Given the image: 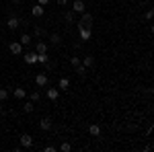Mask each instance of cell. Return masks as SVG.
I'll use <instances>...</instances> for the list:
<instances>
[{"instance_id":"cell-1","label":"cell","mask_w":154,"mask_h":152,"mask_svg":"<svg viewBox=\"0 0 154 152\" xmlns=\"http://www.w3.org/2000/svg\"><path fill=\"white\" fill-rule=\"evenodd\" d=\"M76 27H93V12L84 11L82 14H80V21L76 23Z\"/></svg>"},{"instance_id":"cell-2","label":"cell","mask_w":154,"mask_h":152,"mask_svg":"<svg viewBox=\"0 0 154 152\" xmlns=\"http://www.w3.org/2000/svg\"><path fill=\"white\" fill-rule=\"evenodd\" d=\"M84 11H86L84 0H74V2H72V12H74V14H82Z\"/></svg>"},{"instance_id":"cell-3","label":"cell","mask_w":154,"mask_h":152,"mask_svg":"<svg viewBox=\"0 0 154 152\" xmlns=\"http://www.w3.org/2000/svg\"><path fill=\"white\" fill-rule=\"evenodd\" d=\"M78 31H80L78 35H80L82 41H88V39L93 37V27H78Z\"/></svg>"},{"instance_id":"cell-4","label":"cell","mask_w":154,"mask_h":152,"mask_svg":"<svg viewBox=\"0 0 154 152\" xmlns=\"http://www.w3.org/2000/svg\"><path fill=\"white\" fill-rule=\"evenodd\" d=\"M8 49H11L12 56H21V54H23V45H21L19 41H11V43H8Z\"/></svg>"},{"instance_id":"cell-5","label":"cell","mask_w":154,"mask_h":152,"mask_svg":"<svg viewBox=\"0 0 154 152\" xmlns=\"http://www.w3.org/2000/svg\"><path fill=\"white\" fill-rule=\"evenodd\" d=\"M6 27H8L11 31L19 29V27H21V19H19V17H8V21H6Z\"/></svg>"},{"instance_id":"cell-6","label":"cell","mask_w":154,"mask_h":152,"mask_svg":"<svg viewBox=\"0 0 154 152\" xmlns=\"http://www.w3.org/2000/svg\"><path fill=\"white\" fill-rule=\"evenodd\" d=\"M48 74H45V72H39V74H37L35 76V84L37 86H48Z\"/></svg>"},{"instance_id":"cell-7","label":"cell","mask_w":154,"mask_h":152,"mask_svg":"<svg viewBox=\"0 0 154 152\" xmlns=\"http://www.w3.org/2000/svg\"><path fill=\"white\" fill-rule=\"evenodd\" d=\"M31 146H33V136L23 134L21 136V148H31Z\"/></svg>"},{"instance_id":"cell-8","label":"cell","mask_w":154,"mask_h":152,"mask_svg":"<svg viewBox=\"0 0 154 152\" xmlns=\"http://www.w3.org/2000/svg\"><path fill=\"white\" fill-rule=\"evenodd\" d=\"M51 126H54V123H51V119H49V117H43V119L39 121V129H41V132H49Z\"/></svg>"},{"instance_id":"cell-9","label":"cell","mask_w":154,"mask_h":152,"mask_svg":"<svg viewBox=\"0 0 154 152\" xmlns=\"http://www.w3.org/2000/svg\"><path fill=\"white\" fill-rule=\"evenodd\" d=\"M48 49H49L48 41H37V43H35V51H37V54H45Z\"/></svg>"},{"instance_id":"cell-10","label":"cell","mask_w":154,"mask_h":152,"mask_svg":"<svg viewBox=\"0 0 154 152\" xmlns=\"http://www.w3.org/2000/svg\"><path fill=\"white\" fill-rule=\"evenodd\" d=\"M25 62L29 64V66H33V64H37V51H29L27 56H23Z\"/></svg>"},{"instance_id":"cell-11","label":"cell","mask_w":154,"mask_h":152,"mask_svg":"<svg viewBox=\"0 0 154 152\" xmlns=\"http://www.w3.org/2000/svg\"><path fill=\"white\" fill-rule=\"evenodd\" d=\"M43 12H45V6H41V4H35V6L31 8V14H33V17H43Z\"/></svg>"},{"instance_id":"cell-12","label":"cell","mask_w":154,"mask_h":152,"mask_svg":"<svg viewBox=\"0 0 154 152\" xmlns=\"http://www.w3.org/2000/svg\"><path fill=\"white\" fill-rule=\"evenodd\" d=\"M12 95H14V99H25V97H27V91H25L23 86H17V88L12 91Z\"/></svg>"},{"instance_id":"cell-13","label":"cell","mask_w":154,"mask_h":152,"mask_svg":"<svg viewBox=\"0 0 154 152\" xmlns=\"http://www.w3.org/2000/svg\"><path fill=\"white\" fill-rule=\"evenodd\" d=\"M58 88L60 91H68V88H70V80H68V78H60Z\"/></svg>"},{"instance_id":"cell-14","label":"cell","mask_w":154,"mask_h":152,"mask_svg":"<svg viewBox=\"0 0 154 152\" xmlns=\"http://www.w3.org/2000/svg\"><path fill=\"white\" fill-rule=\"evenodd\" d=\"M31 39H33V37L29 35V33H23V35L19 37V43H21V45H29V43H31Z\"/></svg>"},{"instance_id":"cell-15","label":"cell","mask_w":154,"mask_h":152,"mask_svg":"<svg viewBox=\"0 0 154 152\" xmlns=\"http://www.w3.org/2000/svg\"><path fill=\"white\" fill-rule=\"evenodd\" d=\"M88 134H91V136H95V138H99V136H101V128H99L97 123H93V126L88 128Z\"/></svg>"},{"instance_id":"cell-16","label":"cell","mask_w":154,"mask_h":152,"mask_svg":"<svg viewBox=\"0 0 154 152\" xmlns=\"http://www.w3.org/2000/svg\"><path fill=\"white\" fill-rule=\"evenodd\" d=\"M58 97H60V91H58V88H48V99H49V101H56Z\"/></svg>"},{"instance_id":"cell-17","label":"cell","mask_w":154,"mask_h":152,"mask_svg":"<svg viewBox=\"0 0 154 152\" xmlns=\"http://www.w3.org/2000/svg\"><path fill=\"white\" fill-rule=\"evenodd\" d=\"M80 62H82L84 68H91V66H95V58H93V56H86V58L80 60Z\"/></svg>"},{"instance_id":"cell-18","label":"cell","mask_w":154,"mask_h":152,"mask_svg":"<svg viewBox=\"0 0 154 152\" xmlns=\"http://www.w3.org/2000/svg\"><path fill=\"white\" fill-rule=\"evenodd\" d=\"M8 97H11V91L8 88H0V103H4Z\"/></svg>"},{"instance_id":"cell-19","label":"cell","mask_w":154,"mask_h":152,"mask_svg":"<svg viewBox=\"0 0 154 152\" xmlns=\"http://www.w3.org/2000/svg\"><path fill=\"white\" fill-rule=\"evenodd\" d=\"M60 41H62V39H60L58 33H51V35H49V43H51V45H60Z\"/></svg>"},{"instance_id":"cell-20","label":"cell","mask_w":154,"mask_h":152,"mask_svg":"<svg viewBox=\"0 0 154 152\" xmlns=\"http://www.w3.org/2000/svg\"><path fill=\"white\" fill-rule=\"evenodd\" d=\"M37 62H41V64H48V62H49L48 51H45V54H37Z\"/></svg>"},{"instance_id":"cell-21","label":"cell","mask_w":154,"mask_h":152,"mask_svg":"<svg viewBox=\"0 0 154 152\" xmlns=\"http://www.w3.org/2000/svg\"><path fill=\"white\" fill-rule=\"evenodd\" d=\"M33 109H35L33 101H31V103H25V105H23V111H25V113H33Z\"/></svg>"},{"instance_id":"cell-22","label":"cell","mask_w":154,"mask_h":152,"mask_svg":"<svg viewBox=\"0 0 154 152\" xmlns=\"http://www.w3.org/2000/svg\"><path fill=\"white\" fill-rule=\"evenodd\" d=\"M60 150H62V152H70L72 146L68 144V142H62V144H60Z\"/></svg>"},{"instance_id":"cell-23","label":"cell","mask_w":154,"mask_h":152,"mask_svg":"<svg viewBox=\"0 0 154 152\" xmlns=\"http://www.w3.org/2000/svg\"><path fill=\"white\" fill-rule=\"evenodd\" d=\"M70 64L74 66V68H76L78 64H82V62H80V56H72V58H70Z\"/></svg>"},{"instance_id":"cell-24","label":"cell","mask_w":154,"mask_h":152,"mask_svg":"<svg viewBox=\"0 0 154 152\" xmlns=\"http://www.w3.org/2000/svg\"><path fill=\"white\" fill-rule=\"evenodd\" d=\"M33 35H35V37H41V35H43V37H45V31H43L41 27H35V29H33Z\"/></svg>"},{"instance_id":"cell-25","label":"cell","mask_w":154,"mask_h":152,"mask_svg":"<svg viewBox=\"0 0 154 152\" xmlns=\"http://www.w3.org/2000/svg\"><path fill=\"white\" fill-rule=\"evenodd\" d=\"M39 99H41V93H39V91H35V93H31V101H33V103H37Z\"/></svg>"},{"instance_id":"cell-26","label":"cell","mask_w":154,"mask_h":152,"mask_svg":"<svg viewBox=\"0 0 154 152\" xmlns=\"http://www.w3.org/2000/svg\"><path fill=\"white\" fill-rule=\"evenodd\" d=\"M76 72H78V74L82 76V74H86V68H84L82 64H78V66H76Z\"/></svg>"},{"instance_id":"cell-27","label":"cell","mask_w":154,"mask_h":152,"mask_svg":"<svg viewBox=\"0 0 154 152\" xmlns=\"http://www.w3.org/2000/svg\"><path fill=\"white\" fill-rule=\"evenodd\" d=\"M66 21H68V23H74V12H66Z\"/></svg>"},{"instance_id":"cell-28","label":"cell","mask_w":154,"mask_h":152,"mask_svg":"<svg viewBox=\"0 0 154 152\" xmlns=\"http://www.w3.org/2000/svg\"><path fill=\"white\" fill-rule=\"evenodd\" d=\"M56 150H58L56 146H45V148H43V152H56Z\"/></svg>"},{"instance_id":"cell-29","label":"cell","mask_w":154,"mask_h":152,"mask_svg":"<svg viewBox=\"0 0 154 152\" xmlns=\"http://www.w3.org/2000/svg\"><path fill=\"white\" fill-rule=\"evenodd\" d=\"M37 4H41V6H48L49 0H37Z\"/></svg>"},{"instance_id":"cell-30","label":"cell","mask_w":154,"mask_h":152,"mask_svg":"<svg viewBox=\"0 0 154 152\" xmlns=\"http://www.w3.org/2000/svg\"><path fill=\"white\" fill-rule=\"evenodd\" d=\"M68 4V0H58V6H66Z\"/></svg>"},{"instance_id":"cell-31","label":"cell","mask_w":154,"mask_h":152,"mask_svg":"<svg viewBox=\"0 0 154 152\" xmlns=\"http://www.w3.org/2000/svg\"><path fill=\"white\" fill-rule=\"evenodd\" d=\"M12 4H21V2H23V0H11Z\"/></svg>"},{"instance_id":"cell-32","label":"cell","mask_w":154,"mask_h":152,"mask_svg":"<svg viewBox=\"0 0 154 152\" xmlns=\"http://www.w3.org/2000/svg\"><path fill=\"white\" fill-rule=\"evenodd\" d=\"M2 113H4V111H2V107H0V115H2Z\"/></svg>"}]
</instances>
